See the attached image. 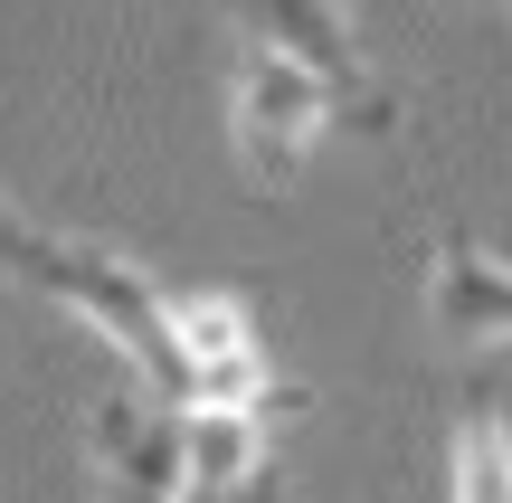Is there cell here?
Wrapping results in <instances>:
<instances>
[{"label": "cell", "instance_id": "cell-1", "mask_svg": "<svg viewBox=\"0 0 512 503\" xmlns=\"http://www.w3.org/2000/svg\"><path fill=\"white\" fill-rule=\"evenodd\" d=\"M323 124H332V86L304 67V57L247 38V48H238V76H228V143H238L247 181L256 190H285L294 162L323 143Z\"/></svg>", "mask_w": 512, "mask_h": 503}, {"label": "cell", "instance_id": "cell-2", "mask_svg": "<svg viewBox=\"0 0 512 503\" xmlns=\"http://www.w3.org/2000/svg\"><path fill=\"white\" fill-rule=\"evenodd\" d=\"M162 333H171V409H275L266 342L238 295L181 285L162 295Z\"/></svg>", "mask_w": 512, "mask_h": 503}, {"label": "cell", "instance_id": "cell-3", "mask_svg": "<svg viewBox=\"0 0 512 503\" xmlns=\"http://www.w3.org/2000/svg\"><path fill=\"white\" fill-rule=\"evenodd\" d=\"M247 10V38H266V48H285V57H304L313 76L332 86V114H351V124H370V133H389L399 124V105H389V86L351 57V38H342V10L332 0H238Z\"/></svg>", "mask_w": 512, "mask_h": 503}, {"label": "cell", "instance_id": "cell-4", "mask_svg": "<svg viewBox=\"0 0 512 503\" xmlns=\"http://www.w3.org/2000/svg\"><path fill=\"white\" fill-rule=\"evenodd\" d=\"M427 333L446 352H494V342H512V266L475 228H446L437 257H427Z\"/></svg>", "mask_w": 512, "mask_h": 503}, {"label": "cell", "instance_id": "cell-5", "mask_svg": "<svg viewBox=\"0 0 512 503\" xmlns=\"http://www.w3.org/2000/svg\"><path fill=\"white\" fill-rule=\"evenodd\" d=\"M275 428L266 409H190L181 418V503H266Z\"/></svg>", "mask_w": 512, "mask_h": 503}, {"label": "cell", "instance_id": "cell-6", "mask_svg": "<svg viewBox=\"0 0 512 503\" xmlns=\"http://www.w3.org/2000/svg\"><path fill=\"white\" fill-rule=\"evenodd\" d=\"M95 456H105V503H181V418L171 399H105L95 418Z\"/></svg>", "mask_w": 512, "mask_h": 503}, {"label": "cell", "instance_id": "cell-7", "mask_svg": "<svg viewBox=\"0 0 512 503\" xmlns=\"http://www.w3.org/2000/svg\"><path fill=\"white\" fill-rule=\"evenodd\" d=\"M446 503H512V428H503V399L465 390L456 399V437H446Z\"/></svg>", "mask_w": 512, "mask_h": 503}]
</instances>
